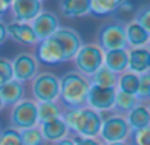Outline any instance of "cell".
<instances>
[{
	"label": "cell",
	"mask_w": 150,
	"mask_h": 145,
	"mask_svg": "<svg viewBox=\"0 0 150 145\" xmlns=\"http://www.w3.org/2000/svg\"><path fill=\"white\" fill-rule=\"evenodd\" d=\"M105 145H130L128 141H121V143H111V144H105Z\"/></svg>",
	"instance_id": "obj_37"
},
{
	"label": "cell",
	"mask_w": 150,
	"mask_h": 145,
	"mask_svg": "<svg viewBox=\"0 0 150 145\" xmlns=\"http://www.w3.org/2000/svg\"><path fill=\"white\" fill-rule=\"evenodd\" d=\"M37 108H38V125L59 119V117H62L63 111H65L59 102L37 103Z\"/></svg>",
	"instance_id": "obj_22"
},
{
	"label": "cell",
	"mask_w": 150,
	"mask_h": 145,
	"mask_svg": "<svg viewBox=\"0 0 150 145\" xmlns=\"http://www.w3.org/2000/svg\"><path fill=\"white\" fill-rule=\"evenodd\" d=\"M128 70L138 75L149 72L150 71V49H148V48L130 49Z\"/></svg>",
	"instance_id": "obj_17"
},
{
	"label": "cell",
	"mask_w": 150,
	"mask_h": 145,
	"mask_svg": "<svg viewBox=\"0 0 150 145\" xmlns=\"http://www.w3.org/2000/svg\"><path fill=\"white\" fill-rule=\"evenodd\" d=\"M34 57L37 58L38 62L49 66L67 62L65 50H63V48L61 46V44L54 36L49 37V38L44 40V41H40L36 45Z\"/></svg>",
	"instance_id": "obj_8"
},
{
	"label": "cell",
	"mask_w": 150,
	"mask_h": 145,
	"mask_svg": "<svg viewBox=\"0 0 150 145\" xmlns=\"http://www.w3.org/2000/svg\"><path fill=\"white\" fill-rule=\"evenodd\" d=\"M59 9L65 17H83L90 13V0H63L59 3Z\"/></svg>",
	"instance_id": "obj_21"
},
{
	"label": "cell",
	"mask_w": 150,
	"mask_h": 145,
	"mask_svg": "<svg viewBox=\"0 0 150 145\" xmlns=\"http://www.w3.org/2000/svg\"><path fill=\"white\" fill-rule=\"evenodd\" d=\"M0 145H23L20 131L8 127L0 132Z\"/></svg>",
	"instance_id": "obj_28"
},
{
	"label": "cell",
	"mask_w": 150,
	"mask_h": 145,
	"mask_svg": "<svg viewBox=\"0 0 150 145\" xmlns=\"http://www.w3.org/2000/svg\"><path fill=\"white\" fill-rule=\"evenodd\" d=\"M40 128H41L45 141H49V143H58L62 139L67 137L69 133H70V131H69L67 125H66L65 120L62 117L49 123H45V124L40 125Z\"/></svg>",
	"instance_id": "obj_18"
},
{
	"label": "cell",
	"mask_w": 150,
	"mask_h": 145,
	"mask_svg": "<svg viewBox=\"0 0 150 145\" xmlns=\"http://www.w3.org/2000/svg\"><path fill=\"white\" fill-rule=\"evenodd\" d=\"M30 24H32V28H33L34 33H36L38 42L52 37L61 28L59 18L52 11H42Z\"/></svg>",
	"instance_id": "obj_11"
},
{
	"label": "cell",
	"mask_w": 150,
	"mask_h": 145,
	"mask_svg": "<svg viewBox=\"0 0 150 145\" xmlns=\"http://www.w3.org/2000/svg\"><path fill=\"white\" fill-rule=\"evenodd\" d=\"M24 95H25L24 83L18 80L12 79L0 87V98L4 107H15L24 99Z\"/></svg>",
	"instance_id": "obj_15"
},
{
	"label": "cell",
	"mask_w": 150,
	"mask_h": 145,
	"mask_svg": "<svg viewBox=\"0 0 150 145\" xmlns=\"http://www.w3.org/2000/svg\"><path fill=\"white\" fill-rule=\"evenodd\" d=\"M75 145H103L99 139H90V137H82V136H74Z\"/></svg>",
	"instance_id": "obj_33"
},
{
	"label": "cell",
	"mask_w": 150,
	"mask_h": 145,
	"mask_svg": "<svg viewBox=\"0 0 150 145\" xmlns=\"http://www.w3.org/2000/svg\"><path fill=\"white\" fill-rule=\"evenodd\" d=\"M11 4H12V1H9V0H0V20H3V17L11 9Z\"/></svg>",
	"instance_id": "obj_34"
},
{
	"label": "cell",
	"mask_w": 150,
	"mask_h": 145,
	"mask_svg": "<svg viewBox=\"0 0 150 145\" xmlns=\"http://www.w3.org/2000/svg\"><path fill=\"white\" fill-rule=\"evenodd\" d=\"M116 88L99 87V86L91 85L87 96V107L95 109L98 112L111 111L115 107L116 100Z\"/></svg>",
	"instance_id": "obj_10"
},
{
	"label": "cell",
	"mask_w": 150,
	"mask_h": 145,
	"mask_svg": "<svg viewBox=\"0 0 150 145\" xmlns=\"http://www.w3.org/2000/svg\"><path fill=\"white\" fill-rule=\"evenodd\" d=\"M128 140L130 145H150V125L142 129L132 131Z\"/></svg>",
	"instance_id": "obj_29"
},
{
	"label": "cell",
	"mask_w": 150,
	"mask_h": 145,
	"mask_svg": "<svg viewBox=\"0 0 150 145\" xmlns=\"http://www.w3.org/2000/svg\"><path fill=\"white\" fill-rule=\"evenodd\" d=\"M90 79V83L93 86H99V87H107V88H116L117 82H119V75L111 71L108 68L101 66L95 74L92 75Z\"/></svg>",
	"instance_id": "obj_23"
},
{
	"label": "cell",
	"mask_w": 150,
	"mask_h": 145,
	"mask_svg": "<svg viewBox=\"0 0 150 145\" xmlns=\"http://www.w3.org/2000/svg\"><path fill=\"white\" fill-rule=\"evenodd\" d=\"M140 103L141 102L138 100V98L136 95H129V94L121 92V91L117 90L113 109H116L120 115H127L128 112H130L136 106H138Z\"/></svg>",
	"instance_id": "obj_26"
},
{
	"label": "cell",
	"mask_w": 150,
	"mask_h": 145,
	"mask_svg": "<svg viewBox=\"0 0 150 145\" xmlns=\"http://www.w3.org/2000/svg\"><path fill=\"white\" fill-rule=\"evenodd\" d=\"M119 0H90V13L95 16H109L121 8Z\"/></svg>",
	"instance_id": "obj_24"
},
{
	"label": "cell",
	"mask_w": 150,
	"mask_h": 145,
	"mask_svg": "<svg viewBox=\"0 0 150 145\" xmlns=\"http://www.w3.org/2000/svg\"><path fill=\"white\" fill-rule=\"evenodd\" d=\"M127 24L122 21H107L98 31V45L104 53L117 49H128Z\"/></svg>",
	"instance_id": "obj_3"
},
{
	"label": "cell",
	"mask_w": 150,
	"mask_h": 145,
	"mask_svg": "<svg viewBox=\"0 0 150 145\" xmlns=\"http://www.w3.org/2000/svg\"><path fill=\"white\" fill-rule=\"evenodd\" d=\"M53 36L58 40V42L61 44V46L63 48L67 62L74 60L75 55H76L78 52L80 50V48L83 46L82 37H80V34L73 28L61 26Z\"/></svg>",
	"instance_id": "obj_13"
},
{
	"label": "cell",
	"mask_w": 150,
	"mask_h": 145,
	"mask_svg": "<svg viewBox=\"0 0 150 145\" xmlns=\"http://www.w3.org/2000/svg\"><path fill=\"white\" fill-rule=\"evenodd\" d=\"M55 145H75L74 143V139L73 137H65V139H62L61 141H58V143H55Z\"/></svg>",
	"instance_id": "obj_36"
},
{
	"label": "cell",
	"mask_w": 150,
	"mask_h": 145,
	"mask_svg": "<svg viewBox=\"0 0 150 145\" xmlns=\"http://www.w3.org/2000/svg\"><path fill=\"white\" fill-rule=\"evenodd\" d=\"M13 79L12 62L5 57H0V87Z\"/></svg>",
	"instance_id": "obj_31"
},
{
	"label": "cell",
	"mask_w": 150,
	"mask_h": 145,
	"mask_svg": "<svg viewBox=\"0 0 150 145\" xmlns=\"http://www.w3.org/2000/svg\"><path fill=\"white\" fill-rule=\"evenodd\" d=\"M130 132L132 129L128 124L125 115L115 114L103 119V125L99 136L100 140L105 141L107 144L121 143V141H128Z\"/></svg>",
	"instance_id": "obj_7"
},
{
	"label": "cell",
	"mask_w": 150,
	"mask_h": 145,
	"mask_svg": "<svg viewBox=\"0 0 150 145\" xmlns=\"http://www.w3.org/2000/svg\"><path fill=\"white\" fill-rule=\"evenodd\" d=\"M1 131H3V129H1V124H0V132H1Z\"/></svg>",
	"instance_id": "obj_39"
},
{
	"label": "cell",
	"mask_w": 150,
	"mask_h": 145,
	"mask_svg": "<svg viewBox=\"0 0 150 145\" xmlns=\"http://www.w3.org/2000/svg\"><path fill=\"white\" fill-rule=\"evenodd\" d=\"M136 96L141 103L150 100V71L140 75V86Z\"/></svg>",
	"instance_id": "obj_30"
},
{
	"label": "cell",
	"mask_w": 150,
	"mask_h": 145,
	"mask_svg": "<svg viewBox=\"0 0 150 145\" xmlns=\"http://www.w3.org/2000/svg\"><path fill=\"white\" fill-rule=\"evenodd\" d=\"M76 71L91 78L104 65V52L98 44H86L74 58Z\"/></svg>",
	"instance_id": "obj_5"
},
{
	"label": "cell",
	"mask_w": 150,
	"mask_h": 145,
	"mask_svg": "<svg viewBox=\"0 0 150 145\" xmlns=\"http://www.w3.org/2000/svg\"><path fill=\"white\" fill-rule=\"evenodd\" d=\"M11 62H12L15 80L24 83L28 80H33L38 74V61L32 53L21 52L16 54Z\"/></svg>",
	"instance_id": "obj_9"
},
{
	"label": "cell",
	"mask_w": 150,
	"mask_h": 145,
	"mask_svg": "<svg viewBox=\"0 0 150 145\" xmlns=\"http://www.w3.org/2000/svg\"><path fill=\"white\" fill-rule=\"evenodd\" d=\"M69 131L75 133V136L96 139L100 135L103 117L100 112L84 107L79 109H65L62 115Z\"/></svg>",
	"instance_id": "obj_2"
},
{
	"label": "cell",
	"mask_w": 150,
	"mask_h": 145,
	"mask_svg": "<svg viewBox=\"0 0 150 145\" xmlns=\"http://www.w3.org/2000/svg\"><path fill=\"white\" fill-rule=\"evenodd\" d=\"M134 21L150 34V5H144L137 11Z\"/></svg>",
	"instance_id": "obj_32"
},
{
	"label": "cell",
	"mask_w": 150,
	"mask_h": 145,
	"mask_svg": "<svg viewBox=\"0 0 150 145\" xmlns=\"http://www.w3.org/2000/svg\"><path fill=\"white\" fill-rule=\"evenodd\" d=\"M138 86H140V75L134 74V72L127 70L125 72L119 75V82H117V87L119 91L129 95H137Z\"/></svg>",
	"instance_id": "obj_25"
},
{
	"label": "cell",
	"mask_w": 150,
	"mask_h": 145,
	"mask_svg": "<svg viewBox=\"0 0 150 145\" xmlns=\"http://www.w3.org/2000/svg\"><path fill=\"white\" fill-rule=\"evenodd\" d=\"M20 136H21V140H23V145H44L45 144V139L42 136L40 125L29 128V129L20 131Z\"/></svg>",
	"instance_id": "obj_27"
},
{
	"label": "cell",
	"mask_w": 150,
	"mask_h": 145,
	"mask_svg": "<svg viewBox=\"0 0 150 145\" xmlns=\"http://www.w3.org/2000/svg\"><path fill=\"white\" fill-rule=\"evenodd\" d=\"M3 107H4V104H3V100H1V98H0V111L3 109Z\"/></svg>",
	"instance_id": "obj_38"
},
{
	"label": "cell",
	"mask_w": 150,
	"mask_h": 145,
	"mask_svg": "<svg viewBox=\"0 0 150 145\" xmlns=\"http://www.w3.org/2000/svg\"><path fill=\"white\" fill-rule=\"evenodd\" d=\"M59 99L63 109H79L87 107V96L90 91V79L76 70L67 71L59 78Z\"/></svg>",
	"instance_id": "obj_1"
},
{
	"label": "cell",
	"mask_w": 150,
	"mask_h": 145,
	"mask_svg": "<svg viewBox=\"0 0 150 145\" xmlns=\"http://www.w3.org/2000/svg\"><path fill=\"white\" fill-rule=\"evenodd\" d=\"M11 127L17 131L29 129L38 125V108L37 102L30 99H23L20 103L12 107L9 115Z\"/></svg>",
	"instance_id": "obj_6"
},
{
	"label": "cell",
	"mask_w": 150,
	"mask_h": 145,
	"mask_svg": "<svg viewBox=\"0 0 150 145\" xmlns=\"http://www.w3.org/2000/svg\"><path fill=\"white\" fill-rule=\"evenodd\" d=\"M59 78L50 71H44L36 75L32 80V94L37 103L58 102L59 99Z\"/></svg>",
	"instance_id": "obj_4"
},
{
	"label": "cell",
	"mask_w": 150,
	"mask_h": 145,
	"mask_svg": "<svg viewBox=\"0 0 150 145\" xmlns=\"http://www.w3.org/2000/svg\"><path fill=\"white\" fill-rule=\"evenodd\" d=\"M42 5L40 0H15L11 4L13 21L30 24L42 12Z\"/></svg>",
	"instance_id": "obj_12"
},
{
	"label": "cell",
	"mask_w": 150,
	"mask_h": 145,
	"mask_svg": "<svg viewBox=\"0 0 150 145\" xmlns=\"http://www.w3.org/2000/svg\"><path fill=\"white\" fill-rule=\"evenodd\" d=\"M125 117H127V122L132 131L142 129L145 127H149L150 125V106L140 103L130 112H128L125 115Z\"/></svg>",
	"instance_id": "obj_19"
},
{
	"label": "cell",
	"mask_w": 150,
	"mask_h": 145,
	"mask_svg": "<svg viewBox=\"0 0 150 145\" xmlns=\"http://www.w3.org/2000/svg\"><path fill=\"white\" fill-rule=\"evenodd\" d=\"M7 32L8 37L17 44H21L24 46H36L38 44V40L36 37L32 24L28 23H12L7 24Z\"/></svg>",
	"instance_id": "obj_14"
},
{
	"label": "cell",
	"mask_w": 150,
	"mask_h": 145,
	"mask_svg": "<svg viewBox=\"0 0 150 145\" xmlns=\"http://www.w3.org/2000/svg\"><path fill=\"white\" fill-rule=\"evenodd\" d=\"M149 46H150V41H149Z\"/></svg>",
	"instance_id": "obj_40"
},
{
	"label": "cell",
	"mask_w": 150,
	"mask_h": 145,
	"mask_svg": "<svg viewBox=\"0 0 150 145\" xmlns=\"http://www.w3.org/2000/svg\"><path fill=\"white\" fill-rule=\"evenodd\" d=\"M127 42L128 48L138 49V48H145L150 41V34L141 25H138L134 20L127 24Z\"/></svg>",
	"instance_id": "obj_20"
},
{
	"label": "cell",
	"mask_w": 150,
	"mask_h": 145,
	"mask_svg": "<svg viewBox=\"0 0 150 145\" xmlns=\"http://www.w3.org/2000/svg\"><path fill=\"white\" fill-rule=\"evenodd\" d=\"M8 40V32H7V24L3 20H0V46Z\"/></svg>",
	"instance_id": "obj_35"
},
{
	"label": "cell",
	"mask_w": 150,
	"mask_h": 145,
	"mask_svg": "<svg viewBox=\"0 0 150 145\" xmlns=\"http://www.w3.org/2000/svg\"><path fill=\"white\" fill-rule=\"evenodd\" d=\"M129 65V50L117 49L104 53V66L115 74L120 75L128 70Z\"/></svg>",
	"instance_id": "obj_16"
}]
</instances>
